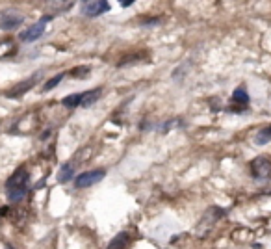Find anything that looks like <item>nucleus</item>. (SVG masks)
Returning a JSON list of instances; mask_svg holds the SVG:
<instances>
[{
  "label": "nucleus",
  "mask_w": 271,
  "mask_h": 249,
  "mask_svg": "<svg viewBox=\"0 0 271 249\" xmlns=\"http://www.w3.org/2000/svg\"><path fill=\"white\" fill-rule=\"evenodd\" d=\"M63 77H65V73H60V75H56L54 78H51V80H48L45 86H43V92H51V89H54V87H56L58 84L63 80Z\"/></svg>",
  "instance_id": "nucleus-17"
},
{
  "label": "nucleus",
  "mask_w": 271,
  "mask_h": 249,
  "mask_svg": "<svg viewBox=\"0 0 271 249\" xmlns=\"http://www.w3.org/2000/svg\"><path fill=\"white\" fill-rule=\"evenodd\" d=\"M22 20H24V17L21 13H17L15 10H10L2 13V17H0V28L2 30H13V28L21 25Z\"/></svg>",
  "instance_id": "nucleus-8"
},
{
  "label": "nucleus",
  "mask_w": 271,
  "mask_h": 249,
  "mask_svg": "<svg viewBox=\"0 0 271 249\" xmlns=\"http://www.w3.org/2000/svg\"><path fill=\"white\" fill-rule=\"evenodd\" d=\"M223 216H225V210L223 209H219V207H210L205 212V216L201 218L199 225H197V234H199V236H206V234L212 231V227H214Z\"/></svg>",
  "instance_id": "nucleus-2"
},
{
  "label": "nucleus",
  "mask_w": 271,
  "mask_h": 249,
  "mask_svg": "<svg viewBox=\"0 0 271 249\" xmlns=\"http://www.w3.org/2000/svg\"><path fill=\"white\" fill-rule=\"evenodd\" d=\"M80 99H82V95L80 93H72V95H69V97H65L62 101V104L63 106H67V108H77V106H80Z\"/></svg>",
  "instance_id": "nucleus-14"
},
{
  "label": "nucleus",
  "mask_w": 271,
  "mask_h": 249,
  "mask_svg": "<svg viewBox=\"0 0 271 249\" xmlns=\"http://www.w3.org/2000/svg\"><path fill=\"white\" fill-rule=\"evenodd\" d=\"M75 175V166L71 162L69 164H63L62 168H60V173H58V183H69Z\"/></svg>",
  "instance_id": "nucleus-12"
},
{
  "label": "nucleus",
  "mask_w": 271,
  "mask_h": 249,
  "mask_svg": "<svg viewBox=\"0 0 271 249\" xmlns=\"http://www.w3.org/2000/svg\"><path fill=\"white\" fill-rule=\"evenodd\" d=\"M128 244H130V233L123 231V233H119L117 236L108 244V249H127Z\"/></svg>",
  "instance_id": "nucleus-11"
},
{
  "label": "nucleus",
  "mask_w": 271,
  "mask_h": 249,
  "mask_svg": "<svg viewBox=\"0 0 271 249\" xmlns=\"http://www.w3.org/2000/svg\"><path fill=\"white\" fill-rule=\"evenodd\" d=\"M134 4V0H121V6L123 8H128V6H132Z\"/></svg>",
  "instance_id": "nucleus-18"
},
{
  "label": "nucleus",
  "mask_w": 271,
  "mask_h": 249,
  "mask_svg": "<svg viewBox=\"0 0 271 249\" xmlns=\"http://www.w3.org/2000/svg\"><path fill=\"white\" fill-rule=\"evenodd\" d=\"M13 49H15V47H13V41H10V39L0 41V58L11 54V52H13Z\"/></svg>",
  "instance_id": "nucleus-16"
},
{
  "label": "nucleus",
  "mask_w": 271,
  "mask_h": 249,
  "mask_svg": "<svg viewBox=\"0 0 271 249\" xmlns=\"http://www.w3.org/2000/svg\"><path fill=\"white\" fill-rule=\"evenodd\" d=\"M106 177V171L104 169H93V171H84L80 173L77 178H75V186L78 190H84V188H89L93 184L101 183L103 178Z\"/></svg>",
  "instance_id": "nucleus-4"
},
{
  "label": "nucleus",
  "mask_w": 271,
  "mask_h": 249,
  "mask_svg": "<svg viewBox=\"0 0 271 249\" xmlns=\"http://www.w3.org/2000/svg\"><path fill=\"white\" fill-rule=\"evenodd\" d=\"M52 19V15H45L41 20H37L36 25H32L28 30H24L19 36V39L21 41H24V43H30V41H36V39H39V37L43 36V32H45V28H46V22Z\"/></svg>",
  "instance_id": "nucleus-6"
},
{
  "label": "nucleus",
  "mask_w": 271,
  "mask_h": 249,
  "mask_svg": "<svg viewBox=\"0 0 271 249\" xmlns=\"http://www.w3.org/2000/svg\"><path fill=\"white\" fill-rule=\"evenodd\" d=\"M89 73H91V69L87 65H80V67H75L71 71V77L75 78H87L89 77Z\"/></svg>",
  "instance_id": "nucleus-15"
},
{
  "label": "nucleus",
  "mask_w": 271,
  "mask_h": 249,
  "mask_svg": "<svg viewBox=\"0 0 271 249\" xmlns=\"http://www.w3.org/2000/svg\"><path fill=\"white\" fill-rule=\"evenodd\" d=\"M37 78H39V73H37V75H34V77H30L28 80L19 82V84H17L15 87H11L10 92L6 93V95H8V97H21V95H24V93L28 92V89H30L34 84H36Z\"/></svg>",
  "instance_id": "nucleus-9"
},
{
  "label": "nucleus",
  "mask_w": 271,
  "mask_h": 249,
  "mask_svg": "<svg viewBox=\"0 0 271 249\" xmlns=\"http://www.w3.org/2000/svg\"><path fill=\"white\" fill-rule=\"evenodd\" d=\"M6 249H13V247H11V245H6Z\"/></svg>",
  "instance_id": "nucleus-19"
},
{
  "label": "nucleus",
  "mask_w": 271,
  "mask_h": 249,
  "mask_svg": "<svg viewBox=\"0 0 271 249\" xmlns=\"http://www.w3.org/2000/svg\"><path fill=\"white\" fill-rule=\"evenodd\" d=\"M232 102H234L236 106H230L227 108L229 112H243L247 108V104H249V93H247V89L243 86L240 87H236L234 93H232Z\"/></svg>",
  "instance_id": "nucleus-7"
},
{
  "label": "nucleus",
  "mask_w": 271,
  "mask_h": 249,
  "mask_svg": "<svg viewBox=\"0 0 271 249\" xmlns=\"http://www.w3.org/2000/svg\"><path fill=\"white\" fill-rule=\"evenodd\" d=\"M251 175L258 180H267L271 178V160L267 156H256L253 162L249 164Z\"/></svg>",
  "instance_id": "nucleus-3"
},
{
  "label": "nucleus",
  "mask_w": 271,
  "mask_h": 249,
  "mask_svg": "<svg viewBox=\"0 0 271 249\" xmlns=\"http://www.w3.org/2000/svg\"><path fill=\"white\" fill-rule=\"evenodd\" d=\"M255 142H256V145H266V143L271 142V125H269V127H264V128H260V130H258V134H256V138H255Z\"/></svg>",
  "instance_id": "nucleus-13"
},
{
  "label": "nucleus",
  "mask_w": 271,
  "mask_h": 249,
  "mask_svg": "<svg viewBox=\"0 0 271 249\" xmlns=\"http://www.w3.org/2000/svg\"><path fill=\"white\" fill-rule=\"evenodd\" d=\"M110 10H112V4L106 0H89V2H82L80 6V11L86 17H98Z\"/></svg>",
  "instance_id": "nucleus-5"
},
{
  "label": "nucleus",
  "mask_w": 271,
  "mask_h": 249,
  "mask_svg": "<svg viewBox=\"0 0 271 249\" xmlns=\"http://www.w3.org/2000/svg\"><path fill=\"white\" fill-rule=\"evenodd\" d=\"M101 93H103V87H97V89H89V92L80 93V95H82V99H80V106H84V108L93 106V104L98 101Z\"/></svg>",
  "instance_id": "nucleus-10"
},
{
  "label": "nucleus",
  "mask_w": 271,
  "mask_h": 249,
  "mask_svg": "<svg viewBox=\"0 0 271 249\" xmlns=\"http://www.w3.org/2000/svg\"><path fill=\"white\" fill-rule=\"evenodd\" d=\"M28 171L24 168H19L6 183V195L11 203H19L24 199V195L28 193Z\"/></svg>",
  "instance_id": "nucleus-1"
}]
</instances>
